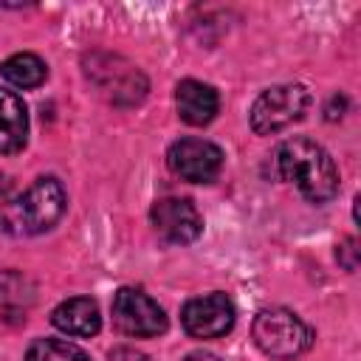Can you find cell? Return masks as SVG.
Masks as SVG:
<instances>
[{"label":"cell","instance_id":"9a60e30c","mask_svg":"<svg viewBox=\"0 0 361 361\" xmlns=\"http://www.w3.org/2000/svg\"><path fill=\"white\" fill-rule=\"evenodd\" d=\"M358 243L353 240V237H347V240H341V245H338V251H336V259L347 268V271H355L358 268V248H355Z\"/></svg>","mask_w":361,"mask_h":361},{"label":"cell","instance_id":"5bb4252c","mask_svg":"<svg viewBox=\"0 0 361 361\" xmlns=\"http://www.w3.org/2000/svg\"><path fill=\"white\" fill-rule=\"evenodd\" d=\"M25 296H31L28 279L20 276V274H14V271H0V305L23 302Z\"/></svg>","mask_w":361,"mask_h":361},{"label":"cell","instance_id":"7c38bea8","mask_svg":"<svg viewBox=\"0 0 361 361\" xmlns=\"http://www.w3.org/2000/svg\"><path fill=\"white\" fill-rule=\"evenodd\" d=\"M0 76H3L8 85L20 87V90H31V87H39V85L45 82L48 65H45L37 54L23 51V54L8 56V59L0 65Z\"/></svg>","mask_w":361,"mask_h":361},{"label":"cell","instance_id":"8992f818","mask_svg":"<svg viewBox=\"0 0 361 361\" xmlns=\"http://www.w3.org/2000/svg\"><path fill=\"white\" fill-rule=\"evenodd\" d=\"M169 169L189 183H212L223 169V149L206 138H178L166 152Z\"/></svg>","mask_w":361,"mask_h":361},{"label":"cell","instance_id":"e0dca14e","mask_svg":"<svg viewBox=\"0 0 361 361\" xmlns=\"http://www.w3.org/2000/svg\"><path fill=\"white\" fill-rule=\"evenodd\" d=\"M183 361H220L217 355H212V353H203V350H197V353H189Z\"/></svg>","mask_w":361,"mask_h":361},{"label":"cell","instance_id":"8fae6325","mask_svg":"<svg viewBox=\"0 0 361 361\" xmlns=\"http://www.w3.org/2000/svg\"><path fill=\"white\" fill-rule=\"evenodd\" d=\"M28 141V110L25 102L8 90L0 87V155H14Z\"/></svg>","mask_w":361,"mask_h":361},{"label":"cell","instance_id":"4fadbf2b","mask_svg":"<svg viewBox=\"0 0 361 361\" xmlns=\"http://www.w3.org/2000/svg\"><path fill=\"white\" fill-rule=\"evenodd\" d=\"M25 361H90V355L73 341L34 338L25 350Z\"/></svg>","mask_w":361,"mask_h":361},{"label":"cell","instance_id":"6da1fadb","mask_svg":"<svg viewBox=\"0 0 361 361\" xmlns=\"http://www.w3.org/2000/svg\"><path fill=\"white\" fill-rule=\"evenodd\" d=\"M274 161L279 178L293 183L305 200L327 203L338 195V169L322 144L302 135L288 138L276 147Z\"/></svg>","mask_w":361,"mask_h":361},{"label":"cell","instance_id":"ba28073f","mask_svg":"<svg viewBox=\"0 0 361 361\" xmlns=\"http://www.w3.org/2000/svg\"><path fill=\"white\" fill-rule=\"evenodd\" d=\"M149 220L155 226V231L178 245L195 243L203 234V217L195 209L192 200L186 197H161L152 203L149 209Z\"/></svg>","mask_w":361,"mask_h":361},{"label":"cell","instance_id":"3957f363","mask_svg":"<svg viewBox=\"0 0 361 361\" xmlns=\"http://www.w3.org/2000/svg\"><path fill=\"white\" fill-rule=\"evenodd\" d=\"M68 209V195L56 178H37L8 209V220L20 234H42L54 228Z\"/></svg>","mask_w":361,"mask_h":361},{"label":"cell","instance_id":"277c9868","mask_svg":"<svg viewBox=\"0 0 361 361\" xmlns=\"http://www.w3.org/2000/svg\"><path fill=\"white\" fill-rule=\"evenodd\" d=\"M310 107V90L305 85H274L262 90L251 107V130L257 135H274L299 121Z\"/></svg>","mask_w":361,"mask_h":361},{"label":"cell","instance_id":"9c48e42d","mask_svg":"<svg viewBox=\"0 0 361 361\" xmlns=\"http://www.w3.org/2000/svg\"><path fill=\"white\" fill-rule=\"evenodd\" d=\"M175 107H178V116L192 124V127H203L209 124L217 110H220V96L212 85L206 82H197V79H183L178 82L175 87Z\"/></svg>","mask_w":361,"mask_h":361},{"label":"cell","instance_id":"5b68a950","mask_svg":"<svg viewBox=\"0 0 361 361\" xmlns=\"http://www.w3.org/2000/svg\"><path fill=\"white\" fill-rule=\"evenodd\" d=\"M113 324L133 338H155L166 333L169 322L164 307L138 288H118L113 296Z\"/></svg>","mask_w":361,"mask_h":361},{"label":"cell","instance_id":"7a4b0ae2","mask_svg":"<svg viewBox=\"0 0 361 361\" xmlns=\"http://www.w3.org/2000/svg\"><path fill=\"white\" fill-rule=\"evenodd\" d=\"M251 336H254V344L276 361H293L313 344L310 327L293 310H285V307L259 310L251 324Z\"/></svg>","mask_w":361,"mask_h":361},{"label":"cell","instance_id":"52a82bcc","mask_svg":"<svg viewBox=\"0 0 361 361\" xmlns=\"http://www.w3.org/2000/svg\"><path fill=\"white\" fill-rule=\"evenodd\" d=\"M237 310L226 293L195 296L180 310V324L192 338H220L234 327Z\"/></svg>","mask_w":361,"mask_h":361},{"label":"cell","instance_id":"2e32d148","mask_svg":"<svg viewBox=\"0 0 361 361\" xmlns=\"http://www.w3.org/2000/svg\"><path fill=\"white\" fill-rule=\"evenodd\" d=\"M110 361H147V355L133 347H116L110 350Z\"/></svg>","mask_w":361,"mask_h":361},{"label":"cell","instance_id":"30bf717a","mask_svg":"<svg viewBox=\"0 0 361 361\" xmlns=\"http://www.w3.org/2000/svg\"><path fill=\"white\" fill-rule=\"evenodd\" d=\"M51 322L56 330L76 336V338H90L102 330L99 305L87 296H73V299H65L62 305H56L51 313Z\"/></svg>","mask_w":361,"mask_h":361}]
</instances>
